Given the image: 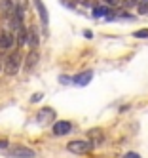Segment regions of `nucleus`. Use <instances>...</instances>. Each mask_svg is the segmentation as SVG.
Wrapping results in <instances>:
<instances>
[{
  "label": "nucleus",
  "instance_id": "7",
  "mask_svg": "<svg viewBox=\"0 0 148 158\" xmlns=\"http://www.w3.org/2000/svg\"><path fill=\"white\" fill-rule=\"evenodd\" d=\"M91 78H93V71H84V73H80V74H76V76H72L70 82L76 84V86H80V88H84V86H87V84L91 82Z\"/></svg>",
  "mask_w": 148,
  "mask_h": 158
},
{
  "label": "nucleus",
  "instance_id": "13",
  "mask_svg": "<svg viewBox=\"0 0 148 158\" xmlns=\"http://www.w3.org/2000/svg\"><path fill=\"white\" fill-rule=\"evenodd\" d=\"M137 10H139L141 15H148V0H139L137 4Z\"/></svg>",
  "mask_w": 148,
  "mask_h": 158
},
{
  "label": "nucleus",
  "instance_id": "20",
  "mask_svg": "<svg viewBox=\"0 0 148 158\" xmlns=\"http://www.w3.org/2000/svg\"><path fill=\"white\" fill-rule=\"evenodd\" d=\"M0 71H2V59H0Z\"/></svg>",
  "mask_w": 148,
  "mask_h": 158
},
{
  "label": "nucleus",
  "instance_id": "19",
  "mask_svg": "<svg viewBox=\"0 0 148 158\" xmlns=\"http://www.w3.org/2000/svg\"><path fill=\"white\" fill-rule=\"evenodd\" d=\"M4 147H8V141H0V149H4Z\"/></svg>",
  "mask_w": 148,
  "mask_h": 158
},
{
  "label": "nucleus",
  "instance_id": "15",
  "mask_svg": "<svg viewBox=\"0 0 148 158\" xmlns=\"http://www.w3.org/2000/svg\"><path fill=\"white\" fill-rule=\"evenodd\" d=\"M135 38H148V29H141V31H135Z\"/></svg>",
  "mask_w": 148,
  "mask_h": 158
},
{
  "label": "nucleus",
  "instance_id": "14",
  "mask_svg": "<svg viewBox=\"0 0 148 158\" xmlns=\"http://www.w3.org/2000/svg\"><path fill=\"white\" fill-rule=\"evenodd\" d=\"M102 4H106L110 8H122V0H102Z\"/></svg>",
  "mask_w": 148,
  "mask_h": 158
},
{
  "label": "nucleus",
  "instance_id": "1",
  "mask_svg": "<svg viewBox=\"0 0 148 158\" xmlns=\"http://www.w3.org/2000/svg\"><path fill=\"white\" fill-rule=\"evenodd\" d=\"M21 61H23V53L19 50L10 52L6 55V59H4V71H6V74H17L19 73V67H21Z\"/></svg>",
  "mask_w": 148,
  "mask_h": 158
},
{
  "label": "nucleus",
  "instance_id": "16",
  "mask_svg": "<svg viewBox=\"0 0 148 158\" xmlns=\"http://www.w3.org/2000/svg\"><path fill=\"white\" fill-rule=\"evenodd\" d=\"M42 97H44V94H34V95L30 97V103H38Z\"/></svg>",
  "mask_w": 148,
  "mask_h": 158
},
{
  "label": "nucleus",
  "instance_id": "6",
  "mask_svg": "<svg viewBox=\"0 0 148 158\" xmlns=\"http://www.w3.org/2000/svg\"><path fill=\"white\" fill-rule=\"evenodd\" d=\"M32 4H34V8H36L38 15H40V21H42L44 29H48V27H50V15H48V8L44 6V2H42V0H32Z\"/></svg>",
  "mask_w": 148,
  "mask_h": 158
},
{
  "label": "nucleus",
  "instance_id": "3",
  "mask_svg": "<svg viewBox=\"0 0 148 158\" xmlns=\"http://www.w3.org/2000/svg\"><path fill=\"white\" fill-rule=\"evenodd\" d=\"M68 151L74 152V154H86L89 152L91 149H93V145H91V141H82V139H76V141H70L66 145Z\"/></svg>",
  "mask_w": 148,
  "mask_h": 158
},
{
  "label": "nucleus",
  "instance_id": "2",
  "mask_svg": "<svg viewBox=\"0 0 148 158\" xmlns=\"http://www.w3.org/2000/svg\"><path fill=\"white\" fill-rule=\"evenodd\" d=\"M14 46H17L15 42V32L10 27H2L0 29V50H11Z\"/></svg>",
  "mask_w": 148,
  "mask_h": 158
},
{
  "label": "nucleus",
  "instance_id": "11",
  "mask_svg": "<svg viewBox=\"0 0 148 158\" xmlns=\"http://www.w3.org/2000/svg\"><path fill=\"white\" fill-rule=\"evenodd\" d=\"M112 14H114V8H110L106 4H101V6L93 8V15L95 17H110Z\"/></svg>",
  "mask_w": 148,
  "mask_h": 158
},
{
  "label": "nucleus",
  "instance_id": "4",
  "mask_svg": "<svg viewBox=\"0 0 148 158\" xmlns=\"http://www.w3.org/2000/svg\"><path fill=\"white\" fill-rule=\"evenodd\" d=\"M8 154L14 156V158H34V156H36V152H34L32 149H29V147H23V145H14V147L8 151Z\"/></svg>",
  "mask_w": 148,
  "mask_h": 158
},
{
  "label": "nucleus",
  "instance_id": "10",
  "mask_svg": "<svg viewBox=\"0 0 148 158\" xmlns=\"http://www.w3.org/2000/svg\"><path fill=\"white\" fill-rule=\"evenodd\" d=\"M53 118H55V110L50 109V107H46L38 112V122L40 124H50V122H53Z\"/></svg>",
  "mask_w": 148,
  "mask_h": 158
},
{
  "label": "nucleus",
  "instance_id": "12",
  "mask_svg": "<svg viewBox=\"0 0 148 158\" xmlns=\"http://www.w3.org/2000/svg\"><path fill=\"white\" fill-rule=\"evenodd\" d=\"M87 137H89V141H91V145H101L102 141H105V137H102V133H101V130H89L87 131Z\"/></svg>",
  "mask_w": 148,
  "mask_h": 158
},
{
  "label": "nucleus",
  "instance_id": "8",
  "mask_svg": "<svg viewBox=\"0 0 148 158\" xmlns=\"http://www.w3.org/2000/svg\"><path fill=\"white\" fill-rule=\"evenodd\" d=\"M38 42H40V36H38V31L36 27H27V44H29V48L34 50V48H38Z\"/></svg>",
  "mask_w": 148,
  "mask_h": 158
},
{
  "label": "nucleus",
  "instance_id": "17",
  "mask_svg": "<svg viewBox=\"0 0 148 158\" xmlns=\"http://www.w3.org/2000/svg\"><path fill=\"white\" fill-rule=\"evenodd\" d=\"M123 158H141V154H137V152H127Z\"/></svg>",
  "mask_w": 148,
  "mask_h": 158
},
{
  "label": "nucleus",
  "instance_id": "9",
  "mask_svg": "<svg viewBox=\"0 0 148 158\" xmlns=\"http://www.w3.org/2000/svg\"><path fill=\"white\" fill-rule=\"evenodd\" d=\"M70 130H72V124L66 122V120H59V122L53 124V133L55 135H66V133H70Z\"/></svg>",
  "mask_w": 148,
  "mask_h": 158
},
{
  "label": "nucleus",
  "instance_id": "18",
  "mask_svg": "<svg viewBox=\"0 0 148 158\" xmlns=\"http://www.w3.org/2000/svg\"><path fill=\"white\" fill-rule=\"evenodd\" d=\"M84 36L86 38H91V36H93V32H91V31H84Z\"/></svg>",
  "mask_w": 148,
  "mask_h": 158
},
{
  "label": "nucleus",
  "instance_id": "5",
  "mask_svg": "<svg viewBox=\"0 0 148 158\" xmlns=\"http://www.w3.org/2000/svg\"><path fill=\"white\" fill-rule=\"evenodd\" d=\"M38 61H40V52L34 48V50H30V52L25 55V61H23V65H25V71L30 73L34 67L38 65Z\"/></svg>",
  "mask_w": 148,
  "mask_h": 158
}]
</instances>
